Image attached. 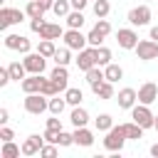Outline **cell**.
<instances>
[{
    "mask_svg": "<svg viewBox=\"0 0 158 158\" xmlns=\"http://www.w3.org/2000/svg\"><path fill=\"white\" fill-rule=\"evenodd\" d=\"M25 111L32 114V116H40L44 111H49V96L35 91V94H27L25 96Z\"/></svg>",
    "mask_w": 158,
    "mask_h": 158,
    "instance_id": "1",
    "label": "cell"
},
{
    "mask_svg": "<svg viewBox=\"0 0 158 158\" xmlns=\"http://www.w3.org/2000/svg\"><path fill=\"white\" fill-rule=\"evenodd\" d=\"M123 141H126V131H123V126H111V128L106 131L104 148L116 153V151H121V148H123Z\"/></svg>",
    "mask_w": 158,
    "mask_h": 158,
    "instance_id": "2",
    "label": "cell"
},
{
    "mask_svg": "<svg viewBox=\"0 0 158 158\" xmlns=\"http://www.w3.org/2000/svg\"><path fill=\"white\" fill-rule=\"evenodd\" d=\"M131 118H133L138 126H143V128H153V121H156V116H153V111L148 109V104H136V106L131 109Z\"/></svg>",
    "mask_w": 158,
    "mask_h": 158,
    "instance_id": "3",
    "label": "cell"
},
{
    "mask_svg": "<svg viewBox=\"0 0 158 158\" xmlns=\"http://www.w3.org/2000/svg\"><path fill=\"white\" fill-rule=\"evenodd\" d=\"M22 64H25V69L30 74H42L44 72V64H47V57L40 54V52H27L25 59H22Z\"/></svg>",
    "mask_w": 158,
    "mask_h": 158,
    "instance_id": "4",
    "label": "cell"
},
{
    "mask_svg": "<svg viewBox=\"0 0 158 158\" xmlns=\"http://www.w3.org/2000/svg\"><path fill=\"white\" fill-rule=\"evenodd\" d=\"M25 15H27V12H22V10H15V7H2V10H0V30H7L10 25L22 22V20H25Z\"/></svg>",
    "mask_w": 158,
    "mask_h": 158,
    "instance_id": "5",
    "label": "cell"
},
{
    "mask_svg": "<svg viewBox=\"0 0 158 158\" xmlns=\"http://www.w3.org/2000/svg\"><path fill=\"white\" fill-rule=\"evenodd\" d=\"M136 54H138V59H143V62L156 59V57H158V42H156V40H141V42L136 44Z\"/></svg>",
    "mask_w": 158,
    "mask_h": 158,
    "instance_id": "6",
    "label": "cell"
},
{
    "mask_svg": "<svg viewBox=\"0 0 158 158\" xmlns=\"http://www.w3.org/2000/svg\"><path fill=\"white\" fill-rule=\"evenodd\" d=\"M128 22L136 25V27H143L151 22V7L148 5H138V7H131L128 10Z\"/></svg>",
    "mask_w": 158,
    "mask_h": 158,
    "instance_id": "7",
    "label": "cell"
},
{
    "mask_svg": "<svg viewBox=\"0 0 158 158\" xmlns=\"http://www.w3.org/2000/svg\"><path fill=\"white\" fill-rule=\"evenodd\" d=\"M77 67H79L84 74H86L91 67H96V47H84V49H79Z\"/></svg>",
    "mask_w": 158,
    "mask_h": 158,
    "instance_id": "8",
    "label": "cell"
},
{
    "mask_svg": "<svg viewBox=\"0 0 158 158\" xmlns=\"http://www.w3.org/2000/svg\"><path fill=\"white\" fill-rule=\"evenodd\" d=\"M2 44H5L7 49H12V52H22V54L30 52V40L22 37V35H5Z\"/></svg>",
    "mask_w": 158,
    "mask_h": 158,
    "instance_id": "9",
    "label": "cell"
},
{
    "mask_svg": "<svg viewBox=\"0 0 158 158\" xmlns=\"http://www.w3.org/2000/svg\"><path fill=\"white\" fill-rule=\"evenodd\" d=\"M116 42H118L121 49H136V44H138V35H136L133 30L123 27V30L116 32Z\"/></svg>",
    "mask_w": 158,
    "mask_h": 158,
    "instance_id": "10",
    "label": "cell"
},
{
    "mask_svg": "<svg viewBox=\"0 0 158 158\" xmlns=\"http://www.w3.org/2000/svg\"><path fill=\"white\" fill-rule=\"evenodd\" d=\"M64 44H67L69 49H84V47L89 44V40H86L79 30H72V27H69V30L64 32Z\"/></svg>",
    "mask_w": 158,
    "mask_h": 158,
    "instance_id": "11",
    "label": "cell"
},
{
    "mask_svg": "<svg viewBox=\"0 0 158 158\" xmlns=\"http://www.w3.org/2000/svg\"><path fill=\"white\" fill-rule=\"evenodd\" d=\"M42 146H44V136L32 133V136H27L25 143H22V156H37V153L42 151Z\"/></svg>",
    "mask_w": 158,
    "mask_h": 158,
    "instance_id": "12",
    "label": "cell"
},
{
    "mask_svg": "<svg viewBox=\"0 0 158 158\" xmlns=\"http://www.w3.org/2000/svg\"><path fill=\"white\" fill-rule=\"evenodd\" d=\"M138 101L141 104H153V101H158V84H153V81H146L141 89H138Z\"/></svg>",
    "mask_w": 158,
    "mask_h": 158,
    "instance_id": "13",
    "label": "cell"
},
{
    "mask_svg": "<svg viewBox=\"0 0 158 158\" xmlns=\"http://www.w3.org/2000/svg\"><path fill=\"white\" fill-rule=\"evenodd\" d=\"M49 7H52V2H44V0H30L27 7H25V12H27L30 20H35V17H42L44 10H49Z\"/></svg>",
    "mask_w": 158,
    "mask_h": 158,
    "instance_id": "14",
    "label": "cell"
},
{
    "mask_svg": "<svg viewBox=\"0 0 158 158\" xmlns=\"http://www.w3.org/2000/svg\"><path fill=\"white\" fill-rule=\"evenodd\" d=\"M136 101H138V91H136V89L126 86V89L118 91V106H121V109H133Z\"/></svg>",
    "mask_w": 158,
    "mask_h": 158,
    "instance_id": "15",
    "label": "cell"
},
{
    "mask_svg": "<svg viewBox=\"0 0 158 158\" xmlns=\"http://www.w3.org/2000/svg\"><path fill=\"white\" fill-rule=\"evenodd\" d=\"M42 74H30V77H25L22 81H20V86H22V91L25 94H35V91H40L42 89Z\"/></svg>",
    "mask_w": 158,
    "mask_h": 158,
    "instance_id": "16",
    "label": "cell"
},
{
    "mask_svg": "<svg viewBox=\"0 0 158 158\" xmlns=\"http://www.w3.org/2000/svg\"><path fill=\"white\" fill-rule=\"evenodd\" d=\"M59 37H64V30L54 22H44V27L40 30V40H59Z\"/></svg>",
    "mask_w": 158,
    "mask_h": 158,
    "instance_id": "17",
    "label": "cell"
},
{
    "mask_svg": "<svg viewBox=\"0 0 158 158\" xmlns=\"http://www.w3.org/2000/svg\"><path fill=\"white\" fill-rule=\"evenodd\" d=\"M74 143H77V146H84V148H89V146L94 143V133H91L86 126H79V128H74Z\"/></svg>",
    "mask_w": 158,
    "mask_h": 158,
    "instance_id": "18",
    "label": "cell"
},
{
    "mask_svg": "<svg viewBox=\"0 0 158 158\" xmlns=\"http://www.w3.org/2000/svg\"><path fill=\"white\" fill-rule=\"evenodd\" d=\"M49 77H52V79H54V81L59 84V89H62V91H67V89H69V86H67L69 72H67V67H64V64H57V67L52 69V74H49Z\"/></svg>",
    "mask_w": 158,
    "mask_h": 158,
    "instance_id": "19",
    "label": "cell"
},
{
    "mask_svg": "<svg viewBox=\"0 0 158 158\" xmlns=\"http://www.w3.org/2000/svg\"><path fill=\"white\" fill-rule=\"evenodd\" d=\"M86 81H89V86L94 89V86H99L101 81H106V74L101 72V67L96 64V67H91L89 72H86Z\"/></svg>",
    "mask_w": 158,
    "mask_h": 158,
    "instance_id": "20",
    "label": "cell"
},
{
    "mask_svg": "<svg viewBox=\"0 0 158 158\" xmlns=\"http://www.w3.org/2000/svg\"><path fill=\"white\" fill-rule=\"evenodd\" d=\"M91 91H94L99 99H114V81H109V79H106V81H101L99 86H94Z\"/></svg>",
    "mask_w": 158,
    "mask_h": 158,
    "instance_id": "21",
    "label": "cell"
},
{
    "mask_svg": "<svg viewBox=\"0 0 158 158\" xmlns=\"http://www.w3.org/2000/svg\"><path fill=\"white\" fill-rule=\"evenodd\" d=\"M69 121H72V126H74V128H79V126H86V121H89V114H86L81 106H74V111H72Z\"/></svg>",
    "mask_w": 158,
    "mask_h": 158,
    "instance_id": "22",
    "label": "cell"
},
{
    "mask_svg": "<svg viewBox=\"0 0 158 158\" xmlns=\"http://www.w3.org/2000/svg\"><path fill=\"white\" fill-rule=\"evenodd\" d=\"M123 126V131H126V138H133V141H138L141 136H143V126H138L136 121H128V123H121Z\"/></svg>",
    "mask_w": 158,
    "mask_h": 158,
    "instance_id": "23",
    "label": "cell"
},
{
    "mask_svg": "<svg viewBox=\"0 0 158 158\" xmlns=\"http://www.w3.org/2000/svg\"><path fill=\"white\" fill-rule=\"evenodd\" d=\"M7 69H10V77H12L15 81H22V79L27 77V69H25V64H22V62H10V64H7Z\"/></svg>",
    "mask_w": 158,
    "mask_h": 158,
    "instance_id": "24",
    "label": "cell"
},
{
    "mask_svg": "<svg viewBox=\"0 0 158 158\" xmlns=\"http://www.w3.org/2000/svg\"><path fill=\"white\" fill-rule=\"evenodd\" d=\"M20 153H22V146H15L12 141H2V151H0L2 158H17Z\"/></svg>",
    "mask_w": 158,
    "mask_h": 158,
    "instance_id": "25",
    "label": "cell"
},
{
    "mask_svg": "<svg viewBox=\"0 0 158 158\" xmlns=\"http://www.w3.org/2000/svg\"><path fill=\"white\" fill-rule=\"evenodd\" d=\"M59 91H62V89H59V84H57L52 77L42 81V89H40V94H44V96H57Z\"/></svg>",
    "mask_w": 158,
    "mask_h": 158,
    "instance_id": "26",
    "label": "cell"
},
{
    "mask_svg": "<svg viewBox=\"0 0 158 158\" xmlns=\"http://www.w3.org/2000/svg\"><path fill=\"white\" fill-rule=\"evenodd\" d=\"M64 20H67V25H69L72 30H79V27L84 25V15H81V10H72Z\"/></svg>",
    "mask_w": 158,
    "mask_h": 158,
    "instance_id": "27",
    "label": "cell"
},
{
    "mask_svg": "<svg viewBox=\"0 0 158 158\" xmlns=\"http://www.w3.org/2000/svg\"><path fill=\"white\" fill-rule=\"evenodd\" d=\"M96 64H99V67L111 64V49H109V47H104V44L96 47Z\"/></svg>",
    "mask_w": 158,
    "mask_h": 158,
    "instance_id": "28",
    "label": "cell"
},
{
    "mask_svg": "<svg viewBox=\"0 0 158 158\" xmlns=\"http://www.w3.org/2000/svg\"><path fill=\"white\" fill-rule=\"evenodd\" d=\"M37 52H40V54H44V57H54V52H57V47H54V40H40V44H37Z\"/></svg>",
    "mask_w": 158,
    "mask_h": 158,
    "instance_id": "29",
    "label": "cell"
},
{
    "mask_svg": "<svg viewBox=\"0 0 158 158\" xmlns=\"http://www.w3.org/2000/svg\"><path fill=\"white\" fill-rule=\"evenodd\" d=\"M94 126H96V131H109V128L114 126V118H111L109 114H99V116L94 118Z\"/></svg>",
    "mask_w": 158,
    "mask_h": 158,
    "instance_id": "30",
    "label": "cell"
},
{
    "mask_svg": "<svg viewBox=\"0 0 158 158\" xmlns=\"http://www.w3.org/2000/svg\"><path fill=\"white\" fill-rule=\"evenodd\" d=\"M69 7H72V2H67V0H54V5H52V10H54L57 17H67L72 12Z\"/></svg>",
    "mask_w": 158,
    "mask_h": 158,
    "instance_id": "31",
    "label": "cell"
},
{
    "mask_svg": "<svg viewBox=\"0 0 158 158\" xmlns=\"http://www.w3.org/2000/svg\"><path fill=\"white\" fill-rule=\"evenodd\" d=\"M104 74H106V79H109V81H118V79L123 77V69H121L118 64H106Z\"/></svg>",
    "mask_w": 158,
    "mask_h": 158,
    "instance_id": "32",
    "label": "cell"
},
{
    "mask_svg": "<svg viewBox=\"0 0 158 158\" xmlns=\"http://www.w3.org/2000/svg\"><path fill=\"white\" fill-rule=\"evenodd\" d=\"M64 99H67V104L79 106L81 99H84V94H81V89H67V91H64Z\"/></svg>",
    "mask_w": 158,
    "mask_h": 158,
    "instance_id": "33",
    "label": "cell"
},
{
    "mask_svg": "<svg viewBox=\"0 0 158 158\" xmlns=\"http://www.w3.org/2000/svg\"><path fill=\"white\" fill-rule=\"evenodd\" d=\"M64 106H67V99H59V96H52L49 99V114H62L64 111Z\"/></svg>",
    "mask_w": 158,
    "mask_h": 158,
    "instance_id": "34",
    "label": "cell"
},
{
    "mask_svg": "<svg viewBox=\"0 0 158 158\" xmlns=\"http://www.w3.org/2000/svg\"><path fill=\"white\" fill-rule=\"evenodd\" d=\"M109 10H111L109 0H94V15H96V17H106Z\"/></svg>",
    "mask_w": 158,
    "mask_h": 158,
    "instance_id": "35",
    "label": "cell"
},
{
    "mask_svg": "<svg viewBox=\"0 0 158 158\" xmlns=\"http://www.w3.org/2000/svg\"><path fill=\"white\" fill-rule=\"evenodd\" d=\"M91 30H94L96 35H101V37H106V35L111 32V25H109V20H106V17H99V22H96V25H94Z\"/></svg>",
    "mask_w": 158,
    "mask_h": 158,
    "instance_id": "36",
    "label": "cell"
},
{
    "mask_svg": "<svg viewBox=\"0 0 158 158\" xmlns=\"http://www.w3.org/2000/svg\"><path fill=\"white\" fill-rule=\"evenodd\" d=\"M69 59H72L69 47H62V49H57V52H54V62H57V64H64V67H67V64H69Z\"/></svg>",
    "mask_w": 158,
    "mask_h": 158,
    "instance_id": "37",
    "label": "cell"
},
{
    "mask_svg": "<svg viewBox=\"0 0 158 158\" xmlns=\"http://www.w3.org/2000/svg\"><path fill=\"white\" fill-rule=\"evenodd\" d=\"M72 143H74V133L59 131V136H57V146H72Z\"/></svg>",
    "mask_w": 158,
    "mask_h": 158,
    "instance_id": "38",
    "label": "cell"
},
{
    "mask_svg": "<svg viewBox=\"0 0 158 158\" xmlns=\"http://www.w3.org/2000/svg\"><path fill=\"white\" fill-rule=\"evenodd\" d=\"M40 156H42V158H54V156H57V143H47V146H42Z\"/></svg>",
    "mask_w": 158,
    "mask_h": 158,
    "instance_id": "39",
    "label": "cell"
},
{
    "mask_svg": "<svg viewBox=\"0 0 158 158\" xmlns=\"http://www.w3.org/2000/svg\"><path fill=\"white\" fill-rule=\"evenodd\" d=\"M10 81H12V77H10V69H7V67H2V69H0V86H7Z\"/></svg>",
    "mask_w": 158,
    "mask_h": 158,
    "instance_id": "40",
    "label": "cell"
},
{
    "mask_svg": "<svg viewBox=\"0 0 158 158\" xmlns=\"http://www.w3.org/2000/svg\"><path fill=\"white\" fill-rule=\"evenodd\" d=\"M47 128H52V131H62V121L57 118V114H52V118H47Z\"/></svg>",
    "mask_w": 158,
    "mask_h": 158,
    "instance_id": "41",
    "label": "cell"
},
{
    "mask_svg": "<svg viewBox=\"0 0 158 158\" xmlns=\"http://www.w3.org/2000/svg\"><path fill=\"white\" fill-rule=\"evenodd\" d=\"M0 138H2V141H12V138H15V131L7 128V126L2 123V128H0Z\"/></svg>",
    "mask_w": 158,
    "mask_h": 158,
    "instance_id": "42",
    "label": "cell"
},
{
    "mask_svg": "<svg viewBox=\"0 0 158 158\" xmlns=\"http://www.w3.org/2000/svg\"><path fill=\"white\" fill-rule=\"evenodd\" d=\"M42 27H44V20H42V17H35V20H30V30H32V32H40Z\"/></svg>",
    "mask_w": 158,
    "mask_h": 158,
    "instance_id": "43",
    "label": "cell"
},
{
    "mask_svg": "<svg viewBox=\"0 0 158 158\" xmlns=\"http://www.w3.org/2000/svg\"><path fill=\"white\" fill-rule=\"evenodd\" d=\"M42 136H44V141H47V143H57V136H59V131H52V128H47Z\"/></svg>",
    "mask_w": 158,
    "mask_h": 158,
    "instance_id": "44",
    "label": "cell"
},
{
    "mask_svg": "<svg viewBox=\"0 0 158 158\" xmlns=\"http://www.w3.org/2000/svg\"><path fill=\"white\" fill-rule=\"evenodd\" d=\"M69 2H72V7H74V10H84L89 0H69Z\"/></svg>",
    "mask_w": 158,
    "mask_h": 158,
    "instance_id": "45",
    "label": "cell"
},
{
    "mask_svg": "<svg viewBox=\"0 0 158 158\" xmlns=\"http://www.w3.org/2000/svg\"><path fill=\"white\" fill-rule=\"evenodd\" d=\"M10 118H7V109H0V123H7Z\"/></svg>",
    "mask_w": 158,
    "mask_h": 158,
    "instance_id": "46",
    "label": "cell"
},
{
    "mask_svg": "<svg viewBox=\"0 0 158 158\" xmlns=\"http://www.w3.org/2000/svg\"><path fill=\"white\" fill-rule=\"evenodd\" d=\"M151 40H156V42H158V27H151Z\"/></svg>",
    "mask_w": 158,
    "mask_h": 158,
    "instance_id": "47",
    "label": "cell"
},
{
    "mask_svg": "<svg viewBox=\"0 0 158 158\" xmlns=\"http://www.w3.org/2000/svg\"><path fill=\"white\" fill-rule=\"evenodd\" d=\"M151 156H156V158H158V141L151 146Z\"/></svg>",
    "mask_w": 158,
    "mask_h": 158,
    "instance_id": "48",
    "label": "cell"
},
{
    "mask_svg": "<svg viewBox=\"0 0 158 158\" xmlns=\"http://www.w3.org/2000/svg\"><path fill=\"white\" fill-rule=\"evenodd\" d=\"M153 128H156V131H158V116H156V121H153Z\"/></svg>",
    "mask_w": 158,
    "mask_h": 158,
    "instance_id": "49",
    "label": "cell"
},
{
    "mask_svg": "<svg viewBox=\"0 0 158 158\" xmlns=\"http://www.w3.org/2000/svg\"><path fill=\"white\" fill-rule=\"evenodd\" d=\"M44 2H52V5H54V0H44Z\"/></svg>",
    "mask_w": 158,
    "mask_h": 158,
    "instance_id": "50",
    "label": "cell"
}]
</instances>
